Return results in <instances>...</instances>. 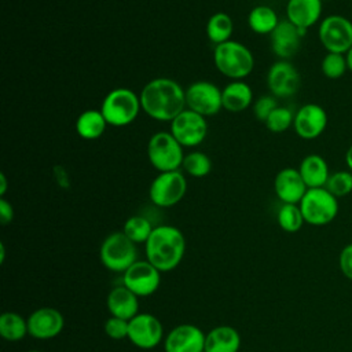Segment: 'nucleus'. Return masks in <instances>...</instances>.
Here are the masks:
<instances>
[{
	"label": "nucleus",
	"instance_id": "nucleus-19",
	"mask_svg": "<svg viewBox=\"0 0 352 352\" xmlns=\"http://www.w3.org/2000/svg\"><path fill=\"white\" fill-rule=\"evenodd\" d=\"M274 190L282 204H300L308 187L304 183L298 169L287 166L276 173Z\"/></svg>",
	"mask_w": 352,
	"mask_h": 352
},
{
	"label": "nucleus",
	"instance_id": "nucleus-11",
	"mask_svg": "<svg viewBox=\"0 0 352 352\" xmlns=\"http://www.w3.org/2000/svg\"><path fill=\"white\" fill-rule=\"evenodd\" d=\"M208 129L206 117L186 107L170 121L169 132L183 147H197L205 140Z\"/></svg>",
	"mask_w": 352,
	"mask_h": 352
},
{
	"label": "nucleus",
	"instance_id": "nucleus-27",
	"mask_svg": "<svg viewBox=\"0 0 352 352\" xmlns=\"http://www.w3.org/2000/svg\"><path fill=\"white\" fill-rule=\"evenodd\" d=\"M234 32V22L227 12H214L206 22V36L214 44H221L231 40Z\"/></svg>",
	"mask_w": 352,
	"mask_h": 352
},
{
	"label": "nucleus",
	"instance_id": "nucleus-26",
	"mask_svg": "<svg viewBox=\"0 0 352 352\" xmlns=\"http://www.w3.org/2000/svg\"><path fill=\"white\" fill-rule=\"evenodd\" d=\"M279 22L278 14L270 6H257L248 15V25L257 34H271Z\"/></svg>",
	"mask_w": 352,
	"mask_h": 352
},
{
	"label": "nucleus",
	"instance_id": "nucleus-8",
	"mask_svg": "<svg viewBox=\"0 0 352 352\" xmlns=\"http://www.w3.org/2000/svg\"><path fill=\"white\" fill-rule=\"evenodd\" d=\"M187 192V180L182 170L160 172L150 184L148 198L158 208H172Z\"/></svg>",
	"mask_w": 352,
	"mask_h": 352
},
{
	"label": "nucleus",
	"instance_id": "nucleus-9",
	"mask_svg": "<svg viewBox=\"0 0 352 352\" xmlns=\"http://www.w3.org/2000/svg\"><path fill=\"white\" fill-rule=\"evenodd\" d=\"M318 37L327 52L346 54L352 47V21L340 14L327 15L319 23Z\"/></svg>",
	"mask_w": 352,
	"mask_h": 352
},
{
	"label": "nucleus",
	"instance_id": "nucleus-41",
	"mask_svg": "<svg viewBox=\"0 0 352 352\" xmlns=\"http://www.w3.org/2000/svg\"><path fill=\"white\" fill-rule=\"evenodd\" d=\"M345 56H346V63H348V70L349 72H352V47H351V50L345 54Z\"/></svg>",
	"mask_w": 352,
	"mask_h": 352
},
{
	"label": "nucleus",
	"instance_id": "nucleus-37",
	"mask_svg": "<svg viewBox=\"0 0 352 352\" xmlns=\"http://www.w3.org/2000/svg\"><path fill=\"white\" fill-rule=\"evenodd\" d=\"M338 264H340V270H341L342 275L346 279L352 280V242L345 245L342 248V250L340 252Z\"/></svg>",
	"mask_w": 352,
	"mask_h": 352
},
{
	"label": "nucleus",
	"instance_id": "nucleus-23",
	"mask_svg": "<svg viewBox=\"0 0 352 352\" xmlns=\"http://www.w3.org/2000/svg\"><path fill=\"white\" fill-rule=\"evenodd\" d=\"M298 172L308 188L324 187L330 176L326 160L319 154H308L302 158Z\"/></svg>",
	"mask_w": 352,
	"mask_h": 352
},
{
	"label": "nucleus",
	"instance_id": "nucleus-15",
	"mask_svg": "<svg viewBox=\"0 0 352 352\" xmlns=\"http://www.w3.org/2000/svg\"><path fill=\"white\" fill-rule=\"evenodd\" d=\"M326 126L327 113L320 104L307 103L294 113V132L304 140H314L319 138L324 132Z\"/></svg>",
	"mask_w": 352,
	"mask_h": 352
},
{
	"label": "nucleus",
	"instance_id": "nucleus-35",
	"mask_svg": "<svg viewBox=\"0 0 352 352\" xmlns=\"http://www.w3.org/2000/svg\"><path fill=\"white\" fill-rule=\"evenodd\" d=\"M128 327H129V320L120 319L116 316H110L103 326V330L107 337L111 340H124L128 338Z\"/></svg>",
	"mask_w": 352,
	"mask_h": 352
},
{
	"label": "nucleus",
	"instance_id": "nucleus-24",
	"mask_svg": "<svg viewBox=\"0 0 352 352\" xmlns=\"http://www.w3.org/2000/svg\"><path fill=\"white\" fill-rule=\"evenodd\" d=\"M223 109L231 113H239L250 107L253 102V91L249 84L242 80L228 82L221 89Z\"/></svg>",
	"mask_w": 352,
	"mask_h": 352
},
{
	"label": "nucleus",
	"instance_id": "nucleus-21",
	"mask_svg": "<svg viewBox=\"0 0 352 352\" xmlns=\"http://www.w3.org/2000/svg\"><path fill=\"white\" fill-rule=\"evenodd\" d=\"M106 307L110 316L131 320L139 314V297L124 285L114 286L107 294Z\"/></svg>",
	"mask_w": 352,
	"mask_h": 352
},
{
	"label": "nucleus",
	"instance_id": "nucleus-31",
	"mask_svg": "<svg viewBox=\"0 0 352 352\" xmlns=\"http://www.w3.org/2000/svg\"><path fill=\"white\" fill-rule=\"evenodd\" d=\"M182 168L192 177H205L212 170V160L202 151H190L184 155Z\"/></svg>",
	"mask_w": 352,
	"mask_h": 352
},
{
	"label": "nucleus",
	"instance_id": "nucleus-10",
	"mask_svg": "<svg viewBox=\"0 0 352 352\" xmlns=\"http://www.w3.org/2000/svg\"><path fill=\"white\" fill-rule=\"evenodd\" d=\"M186 106L204 117L216 116L223 109L221 89L212 81H194L186 89Z\"/></svg>",
	"mask_w": 352,
	"mask_h": 352
},
{
	"label": "nucleus",
	"instance_id": "nucleus-33",
	"mask_svg": "<svg viewBox=\"0 0 352 352\" xmlns=\"http://www.w3.org/2000/svg\"><path fill=\"white\" fill-rule=\"evenodd\" d=\"M324 188L333 194L336 198L346 197L352 192V172L351 170H337L330 173Z\"/></svg>",
	"mask_w": 352,
	"mask_h": 352
},
{
	"label": "nucleus",
	"instance_id": "nucleus-18",
	"mask_svg": "<svg viewBox=\"0 0 352 352\" xmlns=\"http://www.w3.org/2000/svg\"><path fill=\"white\" fill-rule=\"evenodd\" d=\"M305 30L298 29L287 19L280 21L275 30L270 34L272 52L283 60L293 58L300 50Z\"/></svg>",
	"mask_w": 352,
	"mask_h": 352
},
{
	"label": "nucleus",
	"instance_id": "nucleus-6",
	"mask_svg": "<svg viewBox=\"0 0 352 352\" xmlns=\"http://www.w3.org/2000/svg\"><path fill=\"white\" fill-rule=\"evenodd\" d=\"M183 146L170 132H155L147 143V157L158 172H170L182 168L184 153Z\"/></svg>",
	"mask_w": 352,
	"mask_h": 352
},
{
	"label": "nucleus",
	"instance_id": "nucleus-17",
	"mask_svg": "<svg viewBox=\"0 0 352 352\" xmlns=\"http://www.w3.org/2000/svg\"><path fill=\"white\" fill-rule=\"evenodd\" d=\"M63 315L52 307H41L28 316L29 336L36 340H51L62 333Z\"/></svg>",
	"mask_w": 352,
	"mask_h": 352
},
{
	"label": "nucleus",
	"instance_id": "nucleus-1",
	"mask_svg": "<svg viewBox=\"0 0 352 352\" xmlns=\"http://www.w3.org/2000/svg\"><path fill=\"white\" fill-rule=\"evenodd\" d=\"M142 110L153 120L170 122L186 106V89L168 77H157L150 80L140 91Z\"/></svg>",
	"mask_w": 352,
	"mask_h": 352
},
{
	"label": "nucleus",
	"instance_id": "nucleus-13",
	"mask_svg": "<svg viewBox=\"0 0 352 352\" xmlns=\"http://www.w3.org/2000/svg\"><path fill=\"white\" fill-rule=\"evenodd\" d=\"M128 340L140 349H153L164 341L160 319L151 314H138L129 320Z\"/></svg>",
	"mask_w": 352,
	"mask_h": 352
},
{
	"label": "nucleus",
	"instance_id": "nucleus-14",
	"mask_svg": "<svg viewBox=\"0 0 352 352\" xmlns=\"http://www.w3.org/2000/svg\"><path fill=\"white\" fill-rule=\"evenodd\" d=\"M300 82V73L289 60L279 59L268 69L267 85L275 98L293 96L298 91Z\"/></svg>",
	"mask_w": 352,
	"mask_h": 352
},
{
	"label": "nucleus",
	"instance_id": "nucleus-34",
	"mask_svg": "<svg viewBox=\"0 0 352 352\" xmlns=\"http://www.w3.org/2000/svg\"><path fill=\"white\" fill-rule=\"evenodd\" d=\"M293 121H294V113L289 107L278 106L268 116L264 124L268 128V131L274 133H280L287 131L290 126H293Z\"/></svg>",
	"mask_w": 352,
	"mask_h": 352
},
{
	"label": "nucleus",
	"instance_id": "nucleus-43",
	"mask_svg": "<svg viewBox=\"0 0 352 352\" xmlns=\"http://www.w3.org/2000/svg\"><path fill=\"white\" fill-rule=\"evenodd\" d=\"M26 352H41V351H37V349H30V351H26Z\"/></svg>",
	"mask_w": 352,
	"mask_h": 352
},
{
	"label": "nucleus",
	"instance_id": "nucleus-25",
	"mask_svg": "<svg viewBox=\"0 0 352 352\" xmlns=\"http://www.w3.org/2000/svg\"><path fill=\"white\" fill-rule=\"evenodd\" d=\"M107 125L109 124L100 110L88 109L77 117L76 131L82 139L95 140L103 135Z\"/></svg>",
	"mask_w": 352,
	"mask_h": 352
},
{
	"label": "nucleus",
	"instance_id": "nucleus-16",
	"mask_svg": "<svg viewBox=\"0 0 352 352\" xmlns=\"http://www.w3.org/2000/svg\"><path fill=\"white\" fill-rule=\"evenodd\" d=\"M206 334L195 324L183 323L166 334L164 340L165 352H204Z\"/></svg>",
	"mask_w": 352,
	"mask_h": 352
},
{
	"label": "nucleus",
	"instance_id": "nucleus-39",
	"mask_svg": "<svg viewBox=\"0 0 352 352\" xmlns=\"http://www.w3.org/2000/svg\"><path fill=\"white\" fill-rule=\"evenodd\" d=\"M345 164H346L348 170L352 172V144L348 147V150L345 153Z\"/></svg>",
	"mask_w": 352,
	"mask_h": 352
},
{
	"label": "nucleus",
	"instance_id": "nucleus-42",
	"mask_svg": "<svg viewBox=\"0 0 352 352\" xmlns=\"http://www.w3.org/2000/svg\"><path fill=\"white\" fill-rule=\"evenodd\" d=\"M4 257H6V248L4 243H0V263H4Z\"/></svg>",
	"mask_w": 352,
	"mask_h": 352
},
{
	"label": "nucleus",
	"instance_id": "nucleus-36",
	"mask_svg": "<svg viewBox=\"0 0 352 352\" xmlns=\"http://www.w3.org/2000/svg\"><path fill=\"white\" fill-rule=\"evenodd\" d=\"M278 107L276 99L274 95H263L253 103V113L257 120L265 122L268 116Z\"/></svg>",
	"mask_w": 352,
	"mask_h": 352
},
{
	"label": "nucleus",
	"instance_id": "nucleus-2",
	"mask_svg": "<svg viewBox=\"0 0 352 352\" xmlns=\"http://www.w3.org/2000/svg\"><path fill=\"white\" fill-rule=\"evenodd\" d=\"M186 246V238L177 227L157 226L144 243L146 260L158 271L169 272L182 263Z\"/></svg>",
	"mask_w": 352,
	"mask_h": 352
},
{
	"label": "nucleus",
	"instance_id": "nucleus-4",
	"mask_svg": "<svg viewBox=\"0 0 352 352\" xmlns=\"http://www.w3.org/2000/svg\"><path fill=\"white\" fill-rule=\"evenodd\" d=\"M140 109L139 95L129 88H116L107 92L99 110L109 125L125 126L136 120Z\"/></svg>",
	"mask_w": 352,
	"mask_h": 352
},
{
	"label": "nucleus",
	"instance_id": "nucleus-29",
	"mask_svg": "<svg viewBox=\"0 0 352 352\" xmlns=\"http://www.w3.org/2000/svg\"><path fill=\"white\" fill-rule=\"evenodd\" d=\"M276 220L279 227L290 234L300 231L302 224L305 223L298 204H282L278 210Z\"/></svg>",
	"mask_w": 352,
	"mask_h": 352
},
{
	"label": "nucleus",
	"instance_id": "nucleus-30",
	"mask_svg": "<svg viewBox=\"0 0 352 352\" xmlns=\"http://www.w3.org/2000/svg\"><path fill=\"white\" fill-rule=\"evenodd\" d=\"M154 227L144 216H131L126 219L122 227V232L136 245L146 243L150 238Z\"/></svg>",
	"mask_w": 352,
	"mask_h": 352
},
{
	"label": "nucleus",
	"instance_id": "nucleus-12",
	"mask_svg": "<svg viewBox=\"0 0 352 352\" xmlns=\"http://www.w3.org/2000/svg\"><path fill=\"white\" fill-rule=\"evenodd\" d=\"M122 285L138 297H148L161 285V271L147 260H138L122 274Z\"/></svg>",
	"mask_w": 352,
	"mask_h": 352
},
{
	"label": "nucleus",
	"instance_id": "nucleus-40",
	"mask_svg": "<svg viewBox=\"0 0 352 352\" xmlns=\"http://www.w3.org/2000/svg\"><path fill=\"white\" fill-rule=\"evenodd\" d=\"M0 183H1V187H0V195L3 197L6 194V188H7V180H6V175L1 173L0 175Z\"/></svg>",
	"mask_w": 352,
	"mask_h": 352
},
{
	"label": "nucleus",
	"instance_id": "nucleus-32",
	"mask_svg": "<svg viewBox=\"0 0 352 352\" xmlns=\"http://www.w3.org/2000/svg\"><path fill=\"white\" fill-rule=\"evenodd\" d=\"M320 70L323 76H326L330 80H337L342 77L348 70L345 54L327 52L320 62Z\"/></svg>",
	"mask_w": 352,
	"mask_h": 352
},
{
	"label": "nucleus",
	"instance_id": "nucleus-28",
	"mask_svg": "<svg viewBox=\"0 0 352 352\" xmlns=\"http://www.w3.org/2000/svg\"><path fill=\"white\" fill-rule=\"evenodd\" d=\"M29 334L28 319L16 312H4L0 316V336L11 342L21 341Z\"/></svg>",
	"mask_w": 352,
	"mask_h": 352
},
{
	"label": "nucleus",
	"instance_id": "nucleus-7",
	"mask_svg": "<svg viewBox=\"0 0 352 352\" xmlns=\"http://www.w3.org/2000/svg\"><path fill=\"white\" fill-rule=\"evenodd\" d=\"M298 205L305 223L316 227L331 223L338 214V198L324 187L308 188Z\"/></svg>",
	"mask_w": 352,
	"mask_h": 352
},
{
	"label": "nucleus",
	"instance_id": "nucleus-38",
	"mask_svg": "<svg viewBox=\"0 0 352 352\" xmlns=\"http://www.w3.org/2000/svg\"><path fill=\"white\" fill-rule=\"evenodd\" d=\"M14 219V208L12 205L4 198H0V223L3 226H7Z\"/></svg>",
	"mask_w": 352,
	"mask_h": 352
},
{
	"label": "nucleus",
	"instance_id": "nucleus-44",
	"mask_svg": "<svg viewBox=\"0 0 352 352\" xmlns=\"http://www.w3.org/2000/svg\"><path fill=\"white\" fill-rule=\"evenodd\" d=\"M204 352H205V351H204Z\"/></svg>",
	"mask_w": 352,
	"mask_h": 352
},
{
	"label": "nucleus",
	"instance_id": "nucleus-3",
	"mask_svg": "<svg viewBox=\"0 0 352 352\" xmlns=\"http://www.w3.org/2000/svg\"><path fill=\"white\" fill-rule=\"evenodd\" d=\"M213 62L216 69L232 81L243 80L254 67V58L250 50L234 40L214 45Z\"/></svg>",
	"mask_w": 352,
	"mask_h": 352
},
{
	"label": "nucleus",
	"instance_id": "nucleus-45",
	"mask_svg": "<svg viewBox=\"0 0 352 352\" xmlns=\"http://www.w3.org/2000/svg\"><path fill=\"white\" fill-rule=\"evenodd\" d=\"M351 1H352V0H351Z\"/></svg>",
	"mask_w": 352,
	"mask_h": 352
},
{
	"label": "nucleus",
	"instance_id": "nucleus-22",
	"mask_svg": "<svg viewBox=\"0 0 352 352\" xmlns=\"http://www.w3.org/2000/svg\"><path fill=\"white\" fill-rule=\"evenodd\" d=\"M241 336L232 326H216L205 337V352H238Z\"/></svg>",
	"mask_w": 352,
	"mask_h": 352
},
{
	"label": "nucleus",
	"instance_id": "nucleus-5",
	"mask_svg": "<svg viewBox=\"0 0 352 352\" xmlns=\"http://www.w3.org/2000/svg\"><path fill=\"white\" fill-rule=\"evenodd\" d=\"M99 257L104 268L111 272L124 274L135 261H138V249L122 231L109 234L99 249Z\"/></svg>",
	"mask_w": 352,
	"mask_h": 352
},
{
	"label": "nucleus",
	"instance_id": "nucleus-20",
	"mask_svg": "<svg viewBox=\"0 0 352 352\" xmlns=\"http://www.w3.org/2000/svg\"><path fill=\"white\" fill-rule=\"evenodd\" d=\"M322 0H287L286 19L301 30H308L322 16Z\"/></svg>",
	"mask_w": 352,
	"mask_h": 352
}]
</instances>
